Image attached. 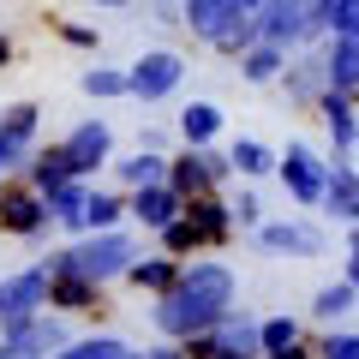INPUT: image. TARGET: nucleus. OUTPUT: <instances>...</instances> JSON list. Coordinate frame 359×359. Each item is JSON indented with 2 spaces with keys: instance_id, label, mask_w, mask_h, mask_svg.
<instances>
[{
  "instance_id": "obj_1",
  "label": "nucleus",
  "mask_w": 359,
  "mask_h": 359,
  "mask_svg": "<svg viewBox=\"0 0 359 359\" xmlns=\"http://www.w3.org/2000/svg\"><path fill=\"white\" fill-rule=\"evenodd\" d=\"M228 306H233V269L228 264H186L174 276V287L162 294V306H156V323H162V335L192 341L210 323L228 318Z\"/></svg>"
},
{
  "instance_id": "obj_2",
  "label": "nucleus",
  "mask_w": 359,
  "mask_h": 359,
  "mask_svg": "<svg viewBox=\"0 0 359 359\" xmlns=\"http://www.w3.org/2000/svg\"><path fill=\"white\" fill-rule=\"evenodd\" d=\"M132 264H138V245H132L126 233H90L72 252H54L42 276H84V282L102 287V282H114V276H126Z\"/></svg>"
},
{
  "instance_id": "obj_3",
  "label": "nucleus",
  "mask_w": 359,
  "mask_h": 359,
  "mask_svg": "<svg viewBox=\"0 0 359 359\" xmlns=\"http://www.w3.org/2000/svg\"><path fill=\"white\" fill-rule=\"evenodd\" d=\"M318 0H264L257 6V42H269V48H294V42H306L311 30H318Z\"/></svg>"
},
{
  "instance_id": "obj_4",
  "label": "nucleus",
  "mask_w": 359,
  "mask_h": 359,
  "mask_svg": "<svg viewBox=\"0 0 359 359\" xmlns=\"http://www.w3.org/2000/svg\"><path fill=\"white\" fill-rule=\"evenodd\" d=\"M42 311H48V276L42 269H18V276L0 282V335L36 323Z\"/></svg>"
},
{
  "instance_id": "obj_5",
  "label": "nucleus",
  "mask_w": 359,
  "mask_h": 359,
  "mask_svg": "<svg viewBox=\"0 0 359 359\" xmlns=\"http://www.w3.org/2000/svg\"><path fill=\"white\" fill-rule=\"evenodd\" d=\"M180 78H186V60H180V54H168V48L144 54L138 66H126V90H132V96H144V102H162V96H174Z\"/></svg>"
},
{
  "instance_id": "obj_6",
  "label": "nucleus",
  "mask_w": 359,
  "mask_h": 359,
  "mask_svg": "<svg viewBox=\"0 0 359 359\" xmlns=\"http://www.w3.org/2000/svg\"><path fill=\"white\" fill-rule=\"evenodd\" d=\"M42 228H48V198L30 192V186H0V233L36 240Z\"/></svg>"
},
{
  "instance_id": "obj_7",
  "label": "nucleus",
  "mask_w": 359,
  "mask_h": 359,
  "mask_svg": "<svg viewBox=\"0 0 359 359\" xmlns=\"http://www.w3.org/2000/svg\"><path fill=\"white\" fill-rule=\"evenodd\" d=\"M222 174H233L228 168V156H210V150H186L180 162H168V192H180V198H198V192H210Z\"/></svg>"
},
{
  "instance_id": "obj_8",
  "label": "nucleus",
  "mask_w": 359,
  "mask_h": 359,
  "mask_svg": "<svg viewBox=\"0 0 359 359\" xmlns=\"http://www.w3.org/2000/svg\"><path fill=\"white\" fill-rule=\"evenodd\" d=\"M180 222L192 228V245H222V240L233 233V210H228V204H216L210 192L186 198V204H180Z\"/></svg>"
},
{
  "instance_id": "obj_9",
  "label": "nucleus",
  "mask_w": 359,
  "mask_h": 359,
  "mask_svg": "<svg viewBox=\"0 0 359 359\" xmlns=\"http://www.w3.org/2000/svg\"><path fill=\"white\" fill-rule=\"evenodd\" d=\"M276 174L287 180V192H294L299 204H318V198H323V174H330V168H323L306 144H287V156H276Z\"/></svg>"
},
{
  "instance_id": "obj_10",
  "label": "nucleus",
  "mask_w": 359,
  "mask_h": 359,
  "mask_svg": "<svg viewBox=\"0 0 359 359\" xmlns=\"http://www.w3.org/2000/svg\"><path fill=\"white\" fill-rule=\"evenodd\" d=\"M36 120H42V108H36V102H13L6 114H0V168L30 162V138H36Z\"/></svg>"
},
{
  "instance_id": "obj_11",
  "label": "nucleus",
  "mask_w": 359,
  "mask_h": 359,
  "mask_svg": "<svg viewBox=\"0 0 359 359\" xmlns=\"http://www.w3.org/2000/svg\"><path fill=\"white\" fill-rule=\"evenodd\" d=\"M60 150H66V162H72V174L84 180V174H96V168L108 162V150H114V132H108L102 120H84V126H78L72 138L60 144Z\"/></svg>"
},
{
  "instance_id": "obj_12",
  "label": "nucleus",
  "mask_w": 359,
  "mask_h": 359,
  "mask_svg": "<svg viewBox=\"0 0 359 359\" xmlns=\"http://www.w3.org/2000/svg\"><path fill=\"white\" fill-rule=\"evenodd\" d=\"M257 245L264 252H287V257H318L323 233L311 222H269V228H257Z\"/></svg>"
},
{
  "instance_id": "obj_13",
  "label": "nucleus",
  "mask_w": 359,
  "mask_h": 359,
  "mask_svg": "<svg viewBox=\"0 0 359 359\" xmlns=\"http://www.w3.org/2000/svg\"><path fill=\"white\" fill-rule=\"evenodd\" d=\"M323 72H330V90H353L359 84V25L335 30V48H330V60H323Z\"/></svg>"
},
{
  "instance_id": "obj_14",
  "label": "nucleus",
  "mask_w": 359,
  "mask_h": 359,
  "mask_svg": "<svg viewBox=\"0 0 359 359\" xmlns=\"http://www.w3.org/2000/svg\"><path fill=\"white\" fill-rule=\"evenodd\" d=\"M323 210H330L335 222H359V174L353 168H330L323 174V198H318Z\"/></svg>"
},
{
  "instance_id": "obj_15",
  "label": "nucleus",
  "mask_w": 359,
  "mask_h": 359,
  "mask_svg": "<svg viewBox=\"0 0 359 359\" xmlns=\"http://www.w3.org/2000/svg\"><path fill=\"white\" fill-rule=\"evenodd\" d=\"M318 102H323V132H330V144L347 156V150L359 144V114L347 108V96H341V90H323Z\"/></svg>"
},
{
  "instance_id": "obj_16",
  "label": "nucleus",
  "mask_w": 359,
  "mask_h": 359,
  "mask_svg": "<svg viewBox=\"0 0 359 359\" xmlns=\"http://www.w3.org/2000/svg\"><path fill=\"white\" fill-rule=\"evenodd\" d=\"M72 162H66V150H60V144H48V150H36V156H30V192H42V198H48V192H60V186H72Z\"/></svg>"
},
{
  "instance_id": "obj_17",
  "label": "nucleus",
  "mask_w": 359,
  "mask_h": 359,
  "mask_svg": "<svg viewBox=\"0 0 359 359\" xmlns=\"http://www.w3.org/2000/svg\"><path fill=\"white\" fill-rule=\"evenodd\" d=\"M180 204H186V198L168 192V186H144V192H132V216H138L144 228H156V233L180 216Z\"/></svg>"
},
{
  "instance_id": "obj_18",
  "label": "nucleus",
  "mask_w": 359,
  "mask_h": 359,
  "mask_svg": "<svg viewBox=\"0 0 359 359\" xmlns=\"http://www.w3.org/2000/svg\"><path fill=\"white\" fill-rule=\"evenodd\" d=\"M114 174H120V186L144 192V186H162V180H168V162L156 150H138V156H126V162H114Z\"/></svg>"
},
{
  "instance_id": "obj_19",
  "label": "nucleus",
  "mask_w": 359,
  "mask_h": 359,
  "mask_svg": "<svg viewBox=\"0 0 359 359\" xmlns=\"http://www.w3.org/2000/svg\"><path fill=\"white\" fill-rule=\"evenodd\" d=\"M48 306L54 311H90L96 306V282H84V276H48Z\"/></svg>"
},
{
  "instance_id": "obj_20",
  "label": "nucleus",
  "mask_w": 359,
  "mask_h": 359,
  "mask_svg": "<svg viewBox=\"0 0 359 359\" xmlns=\"http://www.w3.org/2000/svg\"><path fill=\"white\" fill-rule=\"evenodd\" d=\"M282 66H287V54H282V48H269V42H252V48L240 54V78H245V84H269Z\"/></svg>"
},
{
  "instance_id": "obj_21",
  "label": "nucleus",
  "mask_w": 359,
  "mask_h": 359,
  "mask_svg": "<svg viewBox=\"0 0 359 359\" xmlns=\"http://www.w3.org/2000/svg\"><path fill=\"white\" fill-rule=\"evenodd\" d=\"M84 198H90V186H84V180H72V186L48 192V222H66V228H78V233H84Z\"/></svg>"
},
{
  "instance_id": "obj_22",
  "label": "nucleus",
  "mask_w": 359,
  "mask_h": 359,
  "mask_svg": "<svg viewBox=\"0 0 359 359\" xmlns=\"http://www.w3.org/2000/svg\"><path fill=\"white\" fill-rule=\"evenodd\" d=\"M210 42H216L222 54H245V48L257 42V18L245 13V6H233V13H228V25H222V30H216Z\"/></svg>"
},
{
  "instance_id": "obj_23",
  "label": "nucleus",
  "mask_w": 359,
  "mask_h": 359,
  "mask_svg": "<svg viewBox=\"0 0 359 359\" xmlns=\"http://www.w3.org/2000/svg\"><path fill=\"white\" fill-rule=\"evenodd\" d=\"M174 276H180V264H174V257H144V264H132L126 269V282L132 287H150V294H168V287H174Z\"/></svg>"
},
{
  "instance_id": "obj_24",
  "label": "nucleus",
  "mask_w": 359,
  "mask_h": 359,
  "mask_svg": "<svg viewBox=\"0 0 359 359\" xmlns=\"http://www.w3.org/2000/svg\"><path fill=\"white\" fill-rule=\"evenodd\" d=\"M180 132H186V144H192V150H204V144L222 132V108H210V102H192L186 114H180Z\"/></svg>"
},
{
  "instance_id": "obj_25",
  "label": "nucleus",
  "mask_w": 359,
  "mask_h": 359,
  "mask_svg": "<svg viewBox=\"0 0 359 359\" xmlns=\"http://www.w3.org/2000/svg\"><path fill=\"white\" fill-rule=\"evenodd\" d=\"M120 216H126V204H120L114 192H90L84 198V233H114Z\"/></svg>"
},
{
  "instance_id": "obj_26",
  "label": "nucleus",
  "mask_w": 359,
  "mask_h": 359,
  "mask_svg": "<svg viewBox=\"0 0 359 359\" xmlns=\"http://www.w3.org/2000/svg\"><path fill=\"white\" fill-rule=\"evenodd\" d=\"M228 168H233V174H245V180H257V174H276V156H269L257 138H240L228 150Z\"/></svg>"
},
{
  "instance_id": "obj_27",
  "label": "nucleus",
  "mask_w": 359,
  "mask_h": 359,
  "mask_svg": "<svg viewBox=\"0 0 359 359\" xmlns=\"http://www.w3.org/2000/svg\"><path fill=\"white\" fill-rule=\"evenodd\" d=\"M228 13H233V0H186V25H192L204 42L228 25Z\"/></svg>"
},
{
  "instance_id": "obj_28",
  "label": "nucleus",
  "mask_w": 359,
  "mask_h": 359,
  "mask_svg": "<svg viewBox=\"0 0 359 359\" xmlns=\"http://www.w3.org/2000/svg\"><path fill=\"white\" fill-rule=\"evenodd\" d=\"M353 299H359V287H347V282H330V287H318L311 311H318L323 323H335V318H347V311H353Z\"/></svg>"
},
{
  "instance_id": "obj_29",
  "label": "nucleus",
  "mask_w": 359,
  "mask_h": 359,
  "mask_svg": "<svg viewBox=\"0 0 359 359\" xmlns=\"http://www.w3.org/2000/svg\"><path fill=\"white\" fill-rule=\"evenodd\" d=\"M54 359H138L126 341H114V335H96V341H72V347H60Z\"/></svg>"
},
{
  "instance_id": "obj_30",
  "label": "nucleus",
  "mask_w": 359,
  "mask_h": 359,
  "mask_svg": "<svg viewBox=\"0 0 359 359\" xmlns=\"http://www.w3.org/2000/svg\"><path fill=\"white\" fill-rule=\"evenodd\" d=\"M78 90H84V96H126V72H114V66H90V72L78 78Z\"/></svg>"
},
{
  "instance_id": "obj_31",
  "label": "nucleus",
  "mask_w": 359,
  "mask_h": 359,
  "mask_svg": "<svg viewBox=\"0 0 359 359\" xmlns=\"http://www.w3.org/2000/svg\"><path fill=\"white\" fill-rule=\"evenodd\" d=\"M294 341H299V323H294V318L257 323V347H264V353H282V347H294Z\"/></svg>"
},
{
  "instance_id": "obj_32",
  "label": "nucleus",
  "mask_w": 359,
  "mask_h": 359,
  "mask_svg": "<svg viewBox=\"0 0 359 359\" xmlns=\"http://www.w3.org/2000/svg\"><path fill=\"white\" fill-rule=\"evenodd\" d=\"M318 359H359V335H330L318 347Z\"/></svg>"
},
{
  "instance_id": "obj_33",
  "label": "nucleus",
  "mask_w": 359,
  "mask_h": 359,
  "mask_svg": "<svg viewBox=\"0 0 359 359\" xmlns=\"http://www.w3.org/2000/svg\"><path fill=\"white\" fill-rule=\"evenodd\" d=\"M233 216H240V222H245V228H257V222H264V204H257V198H252V192H245V198H240V204H233Z\"/></svg>"
},
{
  "instance_id": "obj_34",
  "label": "nucleus",
  "mask_w": 359,
  "mask_h": 359,
  "mask_svg": "<svg viewBox=\"0 0 359 359\" xmlns=\"http://www.w3.org/2000/svg\"><path fill=\"white\" fill-rule=\"evenodd\" d=\"M60 36L72 42V48H96V30H84V25H60Z\"/></svg>"
},
{
  "instance_id": "obj_35",
  "label": "nucleus",
  "mask_w": 359,
  "mask_h": 359,
  "mask_svg": "<svg viewBox=\"0 0 359 359\" xmlns=\"http://www.w3.org/2000/svg\"><path fill=\"white\" fill-rule=\"evenodd\" d=\"M341 13H347V0H318V18H323V25H335Z\"/></svg>"
},
{
  "instance_id": "obj_36",
  "label": "nucleus",
  "mask_w": 359,
  "mask_h": 359,
  "mask_svg": "<svg viewBox=\"0 0 359 359\" xmlns=\"http://www.w3.org/2000/svg\"><path fill=\"white\" fill-rule=\"evenodd\" d=\"M264 359H311V347H299V341H294V347H282V353H264Z\"/></svg>"
},
{
  "instance_id": "obj_37",
  "label": "nucleus",
  "mask_w": 359,
  "mask_h": 359,
  "mask_svg": "<svg viewBox=\"0 0 359 359\" xmlns=\"http://www.w3.org/2000/svg\"><path fill=\"white\" fill-rule=\"evenodd\" d=\"M347 287H359V252L347 257Z\"/></svg>"
},
{
  "instance_id": "obj_38",
  "label": "nucleus",
  "mask_w": 359,
  "mask_h": 359,
  "mask_svg": "<svg viewBox=\"0 0 359 359\" xmlns=\"http://www.w3.org/2000/svg\"><path fill=\"white\" fill-rule=\"evenodd\" d=\"M6 60H13V42H6V36H0V66H6Z\"/></svg>"
},
{
  "instance_id": "obj_39",
  "label": "nucleus",
  "mask_w": 359,
  "mask_h": 359,
  "mask_svg": "<svg viewBox=\"0 0 359 359\" xmlns=\"http://www.w3.org/2000/svg\"><path fill=\"white\" fill-rule=\"evenodd\" d=\"M144 359H186V353H168V347H162V353H144Z\"/></svg>"
},
{
  "instance_id": "obj_40",
  "label": "nucleus",
  "mask_w": 359,
  "mask_h": 359,
  "mask_svg": "<svg viewBox=\"0 0 359 359\" xmlns=\"http://www.w3.org/2000/svg\"><path fill=\"white\" fill-rule=\"evenodd\" d=\"M233 6H245V13H257V6H264V0H233Z\"/></svg>"
},
{
  "instance_id": "obj_41",
  "label": "nucleus",
  "mask_w": 359,
  "mask_h": 359,
  "mask_svg": "<svg viewBox=\"0 0 359 359\" xmlns=\"http://www.w3.org/2000/svg\"><path fill=\"white\" fill-rule=\"evenodd\" d=\"M96 6H126V0H96Z\"/></svg>"
}]
</instances>
